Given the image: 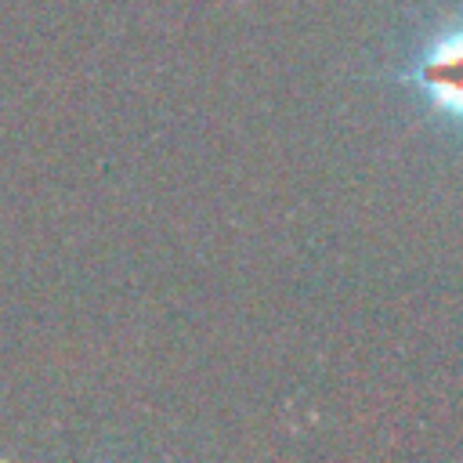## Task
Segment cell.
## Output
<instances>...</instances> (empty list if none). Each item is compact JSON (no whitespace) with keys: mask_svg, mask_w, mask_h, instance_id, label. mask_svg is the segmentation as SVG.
Segmentation results:
<instances>
[{"mask_svg":"<svg viewBox=\"0 0 463 463\" xmlns=\"http://www.w3.org/2000/svg\"><path fill=\"white\" fill-rule=\"evenodd\" d=\"M387 80L409 90L416 105L463 145V0L452 14H438L412 36L402 65L391 69Z\"/></svg>","mask_w":463,"mask_h":463,"instance_id":"obj_1","label":"cell"}]
</instances>
